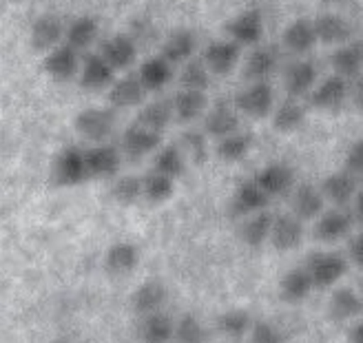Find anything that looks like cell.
<instances>
[{
	"label": "cell",
	"mask_w": 363,
	"mask_h": 343,
	"mask_svg": "<svg viewBox=\"0 0 363 343\" xmlns=\"http://www.w3.org/2000/svg\"><path fill=\"white\" fill-rule=\"evenodd\" d=\"M74 126L86 142L104 144L116 129V113H113V109L91 106V109H82L76 116Z\"/></svg>",
	"instance_id": "cell-1"
},
{
	"label": "cell",
	"mask_w": 363,
	"mask_h": 343,
	"mask_svg": "<svg viewBox=\"0 0 363 343\" xmlns=\"http://www.w3.org/2000/svg\"><path fill=\"white\" fill-rule=\"evenodd\" d=\"M84 179H89L86 164H84V151H80L78 147L62 149L51 167V182L60 189H69V186L82 184Z\"/></svg>",
	"instance_id": "cell-2"
},
{
	"label": "cell",
	"mask_w": 363,
	"mask_h": 343,
	"mask_svg": "<svg viewBox=\"0 0 363 343\" xmlns=\"http://www.w3.org/2000/svg\"><path fill=\"white\" fill-rule=\"evenodd\" d=\"M306 270L315 288H333L339 279L346 277L348 262L339 252H315Z\"/></svg>",
	"instance_id": "cell-3"
},
{
	"label": "cell",
	"mask_w": 363,
	"mask_h": 343,
	"mask_svg": "<svg viewBox=\"0 0 363 343\" xmlns=\"http://www.w3.org/2000/svg\"><path fill=\"white\" fill-rule=\"evenodd\" d=\"M272 104H275V94H272V86L268 80L250 82L244 91H240L238 98H235V109H238V113L257 118V120L266 118L272 111Z\"/></svg>",
	"instance_id": "cell-4"
},
{
	"label": "cell",
	"mask_w": 363,
	"mask_h": 343,
	"mask_svg": "<svg viewBox=\"0 0 363 343\" xmlns=\"http://www.w3.org/2000/svg\"><path fill=\"white\" fill-rule=\"evenodd\" d=\"M226 33L235 45L255 47L264 38V13L262 9H246L226 23Z\"/></svg>",
	"instance_id": "cell-5"
},
{
	"label": "cell",
	"mask_w": 363,
	"mask_h": 343,
	"mask_svg": "<svg viewBox=\"0 0 363 343\" xmlns=\"http://www.w3.org/2000/svg\"><path fill=\"white\" fill-rule=\"evenodd\" d=\"M86 175L94 179H113L122 167V153L111 144H96L84 153Z\"/></svg>",
	"instance_id": "cell-6"
},
{
	"label": "cell",
	"mask_w": 363,
	"mask_h": 343,
	"mask_svg": "<svg viewBox=\"0 0 363 343\" xmlns=\"http://www.w3.org/2000/svg\"><path fill=\"white\" fill-rule=\"evenodd\" d=\"M162 147V135L144 129L140 124H131L122 135V155L129 162H140L147 155L155 153Z\"/></svg>",
	"instance_id": "cell-7"
},
{
	"label": "cell",
	"mask_w": 363,
	"mask_h": 343,
	"mask_svg": "<svg viewBox=\"0 0 363 343\" xmlns=\"http://www.w3.org/2000/svg\"><path fill=\"white\" fill-rule=\"evenodd\" d=\"M65 35L62 21L56 13H43L33 21L29 31V43L31 49L38 53H49L60 45V38Z\"/></svg>",
	"instance_id": "cell-8"
},
{
	"label": "cell",
	"mask_w": 363,
	"mask_h": 343,
	"mask_svg": "<svg viewBox=\"0 0 363 343\" xmlns=\"http://www.w3.org/2000/svg\"><path fill=\"white\" fill-rule=\"evenodd\" d=\"M45 74L56 80V82H69L71 78H76L80 69V58L78 51L71 49L69 45H58L56 49H51L45 60H43Z\"/></svg>",
	"instance_id": "cell-9"
},
{
	"label": "cell",
	"mask_w": 363,
	"mask_h": 343,
	"mask_svg": "<svg viewBox=\"0 0 363 343\" xmlns=\"http://www.w3.org/2000/svg\"><path fill=\"white\" fill-rule=\"evenodd\" d=\"M301 240H303V222L297 220L293 213L277 215V218L272 220L268 242L275 250L279 252L295 250L301 244Z\"/></svg>",
	"instance_id": "cell-10"
},
{
	"label": "cell",
	"mask_w": 363,
	"mask_h": 343,
	"mask_svg": "<svg viewBox=\"0 0 363 343\" xmlns=\"http://www.w3.org/2000/svg\"><path fill=\"white\" fill-rule=\"evenodd\" d=\"M240 56H242V47L240 45H235L233 40H217V43H211L204 49L202 62L206 64L208 74L228 76L230 71L238 67Z\"/></svg>",
	"instance_id": "cell-11"
},
{
	"label": "cell",
	"mask_w": 363,
	"mask_h": 343,
	"mask_svg": "<svg viewBox=\"0 0 363 343\" xmlns=\"http://www.w3.org/2000/svg\"><path fill=\"white\" fill-rule=\"evenodd\" d=\"M270 197L257 186L255 179H248L238 186V191L230 197V215L235 218H248V215H255L259 210H266Z\"/></svg>",
	"instance_id": "cell-12"
},
{
	"label": "cell",
	"mask_w": 363,
	"mask_h": 343,
	"mask_svg": "<svg viewBox=\"0 0 363 343\" xmlns=\"http://www.w3.org/2000/svg\"><path fill=\"white\" fill-rule=\"evenodd\" d=\"M352 218L348 215V210H328V213H321L317 218L315 224V240L325 242V244H335L343 237H348L350 230H352Z\"/></svg>",
	"instance_id": "cell-13"
},
{
	"label": "cell",
	"mask_w": 363,
	"mask_h": 343,
	"mask_svg": "<svg viewBox=\"0 0 363 343\" xmlns=\"http://www.w3.org/2000/svg\"><path fill=\"white\" fill-rule=\"evenodd\" d=\"M348 96H350L348 80L339 78V76H330V78H325L317 89H313L311 102H313L315 109L337 111V109H341V104L346 102Z\"/></svg>",
	"instance_id": "cell-14"
},
{
	"label": "cell",
	"mask_w": 363,
	"mask_h": 343,
	"mask_svg": "<svg viewBox=\"0 0 363 343\" xmlns=\"http://www.w3.org/2000/svg\"><path fill=\"white\" fill-rule=\"evenodd\" d=\"M100 56L113 71H124L133 67V62L138 60V47L129 35L118 33L113 38H108L106 43H102Z\"/></svg>",
	"instance_id": "cell-15"
},
{
	"label": "cell",
	"mask_w": 363,
	"mask_h": 343,
	"mask_svg": "<svg viewBox=\"0 0 363 343\" xmlns=\"http://www.w3.org/2000/svg\"><path fill=\"white\" fill-rule=\"evenodd\" d=\"M235 131H240V113L233 104L220 102L215 104L211 111H206L204 118V135L222 140Z\"/></svg>",
	"instance_id": "cell-16"
},
{
	"label": "cell",
	"mask_w": 363,
	"mask_h": 343,
	"mask_svg": "<svg viewBox=\"0 0 363 343\" xmlns=\"http://www.w3.org/2000/svg\"><path fill=\"white\" fill-rule=\"evenodd\" d=\"M313 27H315L317 43L333 45V47L346 45L350 40V35H352L350 23L339 13H321L319 18H315V21H313Z\"/></svg>",
	"instance_id": "cell-17"
},
{
	"label": "cell",
	"mask_w": 363,
	"mask_h": 343,
	"mask_svg": "<svg viewBox=\"0 0 363 343\" xmlns=\"http://www.w3.org/2000/svg\"><path fill=\"white\" fill-rule=\"evenodd\" d=\"M147 98V91L138 76L129 74L120 80H113L108 86V102L113 109H135Z\"/></svg>",
	"instance_id": "cell-18"
},
{
	"label": "cell",
	"mask_w": 363,
	"mask_h": 343,
	"mask_svg": "<svg viewBox=\"0 0 363 343\" xmlns=\"http://www.w3.org/2000/svg\"><path fill=\"white\" fill-rule=\"evenodd\" d=\"M255 182L268 197H279V195L288 193L290 186H293L295 173L288 164H284V162H270V164H266L257 173Z\"/></svg>",
	"instance_id": "cell-19"
},
{
	"label": "cell",
	"mask_w": 363,
	"mask_h": 343,
	"mask_svg": "<svg viewBox=\"0 0 363 343\" xmlns=\"http://www.w3.org/2000/svg\"><path fill=\"white\" fill-rule=\"evenodd\" d=\"M315 82H317V67L313 60H295L286 69L284 86H286V94L293 100L311 94Z\"/></svg>",
	"instance_id": "cell-20"
},
{
	"label": "cell",
	"mask_w": 363,
	"mask_h": 343,
	"mask_svg": "<svg viewBox=\"0 0 363 343\" xmlns=\"http://www.w3.org/2000/svg\"><path fill=\"white\" fill-rule=\"evenodd\" d=\"M140 264V250L131 242H116L113 246H108L104 255V268L106 273H111L116 277L131 275Z\"/></svg>",
	"instance_id": "cell-21"
},
{
	"label": "cell",
	"mask_w": 363,
	"mask_h": 343,
	"mask_svg": "<svg viewBox=\"0 0 363 343\" xmlns=\"http://www.w3.org/2000/svg\"><path fill=\"white\" fill-rule=\"evenodd\" d=\"M116 71L108 67L100 53H91V56L84 58L82 62V71H80V84L86 91H102V89L111 86V82Z\"/></svg>",
	"instance_id": "cell-22"
},
{
	"label": "cell",
	"mask_w": 363,
	"mask_h": 343,
	"mask_svg": "<svg viewBox=\"0 0 363 343\" xmlns=\"http://www.w3.org/2000/svg\"><path fill=\"white\" fill-rule=\"evenodd\" d=\"M330 64L335 69V76H339V78H359L361 67H363L361 40L337 47V51L330 56Z\"/></svg>",
	"instance_id": "cell-23"
},
{
	"label": "cell",
	"mask_w": 363,
	"mask_h": 343,
	"mask_svg": "<svg viewBox=\"0 0 363 343\" xmlns=\"http://www.w3.org/2000/svg\"><path fill=\"white\" fill-rule=\"evenodd\" d=\"M167 286L162 281H144L138 291L133 293L131 297V305L133 310L142 317L147 315H153V313H160L162 305L167 303Z\"/></svg>",
	"instance_id": "cell-24"
},
{
	"label": "cell",
	"mask_w": 363,
	"mask_h": 343,
	"mask_svg": "<svg viewBox=\"0 0 363 343\" xmlns=\"http://www.w3.org/2000/svg\"><path fill=\"white\" fill-rule=\"evenodd\" d=\"M195 47H197V38L191 29H175L169 33L164 45H162V58L171 64L186 62L193 58Z\"/></svg>",
	"instance_id": "cell-25"
},
{
	"label": "cell",
	"mask_w": 363,
	"mask_h": 343,
	"mask_svg": "<svg viewBox=\"0 0 363 343\" xmlns=\"http://www.w3.org/2000/svg\"><path fill=\"white\" fill-rule=\"evenodd\" d=\"M357 191H359L357 189V177H352L346 171L328 175L323 179V184H321V195L328 197V200L339 208L348 206L350 200L357 195Z\"/></svg>",
	"instance_id": "cell-26"
},
{
	"label": "cell",
	"mask_w": 363,
	"mask_h": 343,
	"mask_svg": "<svg viewBox=\"0 0 363 343\" xmlns=\"http://www.w3.org/2000/svg\"><path fill=\"white\" fill-rule=\"evenodd\" d=\"M313 281L311 275H308L306 268H293L281 277L279 281V297L286 303H301L311 297L313 293Z\"/></svg>",
	"instance_id": "cell-27"
},
{
	"label": "cell",
	"mask_w": 363,
	"mask_h": 343,
	"mask_svg": "<svg viewBox=\"0 0 363 343\" xmlns=\"http://www.w3.org/2000/svg\"><path fill=\"white\" fill-rule=\"evenodd\" d=\"M171 104H173V118H177L184 124L202 118L208 111V98L204 91H189V89H182Z\"/></svg>",
	"instance_id": "cell-28"
},
{
	"label": "cell",
	"mask_w": 363,
	"mask_h": 343,
	"mask_svg": "<svg viewBox=\"0 0 363 343\" xmlns=\"http://www.w3.org/2000/svg\"><path fill=\"white\" fill-rule=\"evenodd\" d=\"M144 91H162L171 80H173V64L167 62L162 56H153L149 60H144L138 74Z\"/></svg>",
	"instance_id": "cell-29"
},
{
	"label": "cell",
	"mask_w": 363,
	"mask_h": 343,
	"mask_svg": "<svg viewBox=\"0 0 363 343\" xmlns=\"http://www.w3.org/2000/svg\"><path fill=\"white\" fill-rule=\"evenodd\" d=\"M323 204H325V197L315 184H301L293 197V215L301 222L317 220L323 213Z\"/></svg>",
	"instance_id": "cell-30"
},
{
	"label": "cell",
	"mask_w": 363,
	"mask_h": 343,
	"mask_svg": "<svg viewBox=\"0 0 363 343\" xmlns=\"http://www.w3.org/2000/svg\"><path fill=\"white\" fill-rule=\"evenodd\" d=\"M275 69H277V51L272 47H257L246 58L244 78L248 82H264L272 76Z\"/></svg>",
	"instance_id": "cell-31"
},
{
	"label": "cell",
	"mask_w": 363,
	"mask_h": 343,
	"mask_svg": "<svg viewBox=\"0 0 363 343\" xmlns=\"http://www.w3.org/2000/svg\"><path fill=\"white\" fill-rule=\"evenodd\" d=\"M284 45L293 53H299V56L311 51L317 45L313 21H308V18H297V21L290 23L284 31Z\"/></svg>",
	"instance_id": "cell-32"
},
{
	"label": "cell",
	"mask_w": 363,
	"mask_h": 343,
	"mask_svg": "<svg viewBox=\"0 0 363 343\" xmlns=\"http://www.w3.org/2000/svg\"><path fill=\"white\" fill-rule=\"evenodd\" d=\"M171 120H173V104L169 100H155V102H149L142 106L135 124L162 135L167 126L171 124Z\"/></svg>",
	"instance_id": "cell-33"
},
{
	"label": "cell",
	"mask_w": 363,
	"mask_h": 343,
	"mask_svg": "<svg viewBox=\"0 0 363 343\" xmlns=\"http://www.w3.org/2000/svg\"><path fill=\"white\" fill-rule=\"evenodd\" d=\"M175 323L164 313H153L147 315L140 323V339L142 343H169L173 339Z\"/></svg>",
	"instance_id": "cell-34"
},
{
	"label": "cell",
	"mask_w": 363,
	"mask_h": 343,
	"mask_svg": "<svg viewBox=\"0 0 363 343\" xmlns=\"http://www.w3.org/2000/svg\"><path fill=\"white\" fill-rule=\"evenodd\" d=\"M330 317L335 321L357 319L363 313V299L352 291V288H337L330 297Z\"/></svg>",
	"instance_id": "cell-35"
},
{
	"label": "cell",
	"mask_w": 363,
	"mask_h": 343,
	"mask_svg": "<svg viewBox=\"0 0 363 343\" xmlns=\"http://www.w3.org/2000/svg\"><path fill=\"white\" fill-rule=\"evenodd\" d=\"M65 38L71 49H86L91 47V43H96L98 38V21L91 16H78L76 21H71L69 27L65 29Z\"/></svg>",
	"instance_id": "cell-36"
},
{
	"label": "cell",
	"mask_w": 363,
	"mask_h": 343,
	"mask_svg": "<svg viewBox=\"0 0 363 343\" xmlns=\"http://www.w3.org/2000/svg\"><path fill=\"white\" fill-rule=\"evenodd\" d=\"M275 215L270 210H259L255 215H248L244 226H242V242L250 248H259L268 242V235H270V226Z\"/></svg>",
	"instance_id": "cell-37"
},
{
	"label": "cell",
	"mask_w": 363,
	"mask_h": 343,
	"mask_svg": "<svg viewBox=\"0 0 363 343\" xmlns=\"http://www.w3.org/2000/svg\"><path fill=\"white\" fill-rule=\"evenodd\" d=\"M175 193V179L151 171L149 175L142 177V197L151 204H164L169 202Z\"/></svg>",
	"instance_id": "cell-38"
},
{
	"label": "cell",
	"mask_w": 363,
	"mask_h": 343,
	"mask_svg": "<svg viewBox=\"0 0 363 343\" xmlns=\"http://www.w3.org/2000/svg\"><path fill=\"white\" fill-rule=\"evenodd\" d=\"M250 326H252V317L244 308H228L217 317V330H220L224 337L235 339V341L242 339L244 334H248Z\"/></svg>",
	"instance_id": "cell-39"
},
{
	"label": "cell",
	"mask_w": 363,
	"mask_h": 343,
	"mask_svg": "<svg viewBox=\"0 0 363 343\" xmlns=\"http://www.w3.org/2000/svg\"><path fill=\"white\" fill-rule=\"evenodd\" d=\"M306 122V109L297 100L284 102L279 109L272 113V126L277 133H295Z\"/></svg>",
	"instance_id": "cell-40"
},
{
	"label": "cell",
	"mask_w": 363,
	"mask_h": 343,
	"mask_svg": "<svg viewBox=\"0 0 363 343\" xmlns=\"http://www.w3.org/2000/svg\"><path fill=\"white\" fill-rule=\"evenodd\" d=\"M153 171L155 173H162L171 179L175 177H182L186 173V159H184V153H182L177 147H164V149H157L155 153V159H153Z\"/></svg>",
	"instance_id": "cell-41"
},
{
	"label": "cell",
	"mask_w": 363,
	"mask_h": 343,
	"mask_svg": "<svg viewBox=\"0 0 363 343\" xmlns=\"http://www.w3.org/2000/svg\"><path fill=\"white\" fill-rule=\"evenodd\" d=\"M250 147H252V135L235 131L220 140V144H217V155L233 164V162H242L248 155Z\"/></svg>",
	"instance_id": "cell-42"
},
{
	"label": "cell",
	"mask_w": 363,
	"mask_h": 343,
	"mask_svg": "<svg viewBox=\"0 0 363 343\" xmlns=\"http://www.w3.org/2000/svg\"><path fill=\"white\" fill-rule=\"evenodd\" d=\"M173 339L177 343H208V330L195 315H182L175 323Z\"/></svg>",
	"instance_id": "cell-43"
},
{
	"label": "cell",
	"mask_w": 363,
	"mask_h": 343,
	"mask_svg": "<svg viewBox=\"0 0 363 343\" xmlns=\"http://www.w3.org/2000/svg\"><path fill=\"white\" fill-rule=\"evenodd\" d=\"M182 89H189V91H204L211 86V74L202 60H186L184 69L179 74Z\"/></svg>",
	"instance_id": "cell-44"
},
{
	"label": "cell",
	"mask_w": 363,
	"mask_h": 343,
	"mask_svg": "<svg viewBox=\"0 0 363 343\" xmlns=\"http://www.w3.org/2000/svg\"><path fill=\"white\" fill-rule=\"evenodd\" d=\"M113 200L120 206H133L142 200V177L135 175H126L116 179V184L111 189Z\"/></svg>",
	"instance_id": "cell-45"
},
{
	"label": "cell",
	"mask_w": 363,
	"mask_h": 343,
	"mask_svg": "<svg viewBox=\"0 0 363 343\" xmlns=\"http://www.w3.org/2000/svg\"><path fill=\"white\" fill-rule=\"evenodd\" d=\"M182 149H184L191 159L195 162L197 167H204L208 162V142H206V135L199 133V131H186L184 135H182Z\"/></svg>",
	"instance_id": "cell-46"
},
{
	"label": "cell",
	"mask_w": 363,
	"mask_h": 343,
	"mask_svg": "<svg viewBox=\"0 0 363 343\" xmlns=\"http://www.w3.org/2000/svg\"><path fill=\"white\" fill-rule=\"evenodd\" d=\"M250 343H284V334L277 326L268 321H252L250 326Z\"/></svg>",
	"instance_id": "cell-47"
},
{
	"label": "cell",
	"mask_w": 363,
	"mask_h": 343,
	"mask_svg": "<svg viewBox=\"0 0 363 343\" xmlns=\"http://www.w3.org/2000/svg\"><path fill=\"white\" fill-rule=\"evenodd\" d=\"M346 173L352 177H361L363 173V140H357L350 144V149L346 153Z\"/></svg>",
	"instance_id": "cell-48"
},
{
	"label": "cell",
	"mask_w": 363,
	"mask_h": 343,
	"mask_svg": "<svg viewBox=\"0 0 363 343\" xmlns=\"http://www.w3.org/2000/svg\"><path fill=\"white\" fill-rule=\"evenodd\" d=\"M348 259L354 264V266H363V235L357 232L348 240Z\"/></svg>",
	"instance_id": "cell-49"
},
{
	"label": "cell",
	"mask_w": 363,
	"mask_h": 343,
	"mask_svg": "<svg viewBox=\"0 0 363 343\" xmlns=\"http://www.w3.org/2000/svg\"><path fill=\"white\" fill-rule=\"evenodd\" d=\"M350 210H348V215L352 218V222H357V224H361L363 222V191L359 189L357 191V195L350 200Z\"/></svg>",
	"instance_id": "cell-50"
},
{
	"label": "cell",
	"mask_w": 363,
	"mask_h": 343,
	"mask_svg": "<svg viewBox=\"0 0 363 343\" xmlns=\"http://www.w3.org/2000/svg\"><path fill=\"white\" fill-rule=\"evenodd\" d=\"M348 343H363V323L361 321L352 323V328L348 330Z\"/></svg>",
	"instance_id": "cell-51"
},
{
	"label": "cell",
	"mask_w": 363,
	"mask_h": 343,
	"mask_svg": "<svg viewBox=\"0 0 363 343\" xmlns=\"http://www.w3.org/2000/svg\"><path fill=\"white\" fill-rule=\"evenodd\" d=\"M323 3H325V5H341L343 0H323Z\"/></svg>",
	"instance_id": "cell-52"
},
{
	"label": "cell",
	"mask_w": 363,
	"mask_h": 343,
	"mask_svg": "<svg viewBox=\"0 0 363 343\" xmlns=\"http://www.w3.org/2000/svg\"><path fill=\"white\" fill-rule=\"evenodd\" d=\"M51 343H67V341H62V339H56V341H51Z\"/></svg>",
	"instance_id": "cell-53"
}]
</instances>
